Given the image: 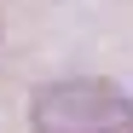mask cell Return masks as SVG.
I'll return each mask as SVG.
<instances>
[{"label": "cell", "instance_id": "1", "mask_svg": "<svg viewBox=\"0 0 133 133\" xmlns=\"http://www.w3.org/2000/svg\"><path fill=\"white\" fill-rule=\"evenodd\" d=\"M35 133H133V98L110 81H46L29 110Z\"/></svg>", "mask_w": 133, "mask_h": 133}]
</instances>
